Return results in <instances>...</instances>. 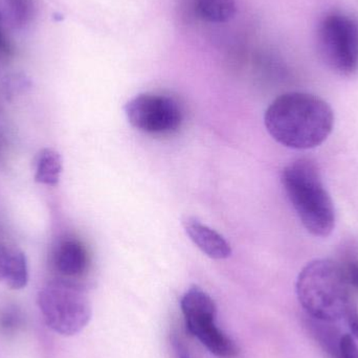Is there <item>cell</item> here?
<instances>
[{
  "instance_id": "1",
  "label": "cell",
  "mask_w": 358,
  "mask_h": 358,
  "mask_svg": "<svg viewBox=\"0 0 358 358\" xmlns=\"http://www.w3.org/2000/svg\"><path fill=\"white\" fill-rule=\"evenodd\" d=\"M265 127L273 140L287 148L308 150L323 144L334 130V110L319 96L287 92L267 108Z\"/></svg>"
},
{
  "instance_id": "2",
  "label": "cell",
  "mask_w": 358,
  "mask_h": 358,
  "mask_svg": "<svg viewBox=\"0 0 358 358\" xmlns=\"http://www.w3.org/2000/svg\"><path fill=\"white\" fill-rule=\"evenodd\" d=\"M296 296L304 310L323 323L345 317L355 303L342 266L329 259H315L299 273Z\"/></svg>"
},
{
  "instance_id": "3",
  "label": "cell",
  "mask_w": 358,
  "mask_h": 358,
  "mask_svg": "<svg viewBox=\"0 0 358 358\" xmlns=\"http://www.w3.org/2000/svg\"><path fill=\"white\" fill-rule=\"evenodd\" d=\"M282 185L306 231L315 237H328L336 227V208L317 166L306 159L288 164Z\"/></svg>"
},
{
  "instance_id": "4",
  "label": "cell",
  "mask_w": 358,
  "mask_h": 358,
  "mask_svg": "<svg viewBox=\"0 0 358 358\" xmlns=\"http://www.w3.org/2000/svg\"><path fill=\"white\" fill-rule=\"evenodd\" d=\"M37 303L46 325L61 336H76L92 319L90 298L83 286L75 282H50L40 290Z\"/></svg>"
},
{
  "instance_id": "5",
  "label": "cell",
  "mask_w": 358,
  "mask_h": 358,
  "mask_svg": "<svg viewBox=\"0 0 358 358\" xmlns=\"http://www.w3.org/2000/svg\"><path fill=\"white\" fill-rule=\"evenodd\" d=\"M185 326L212 355L218 358L239 357V347L217 326V307L206 292L192 286L180 301Z\"/></svg>"
},
{
  "instance_id": "6",
  "label": "cell",
  "mask_w": 358,
  "mask_h": 358,
  "mask_svg": "<svg viewBox=\"0 0 358 358\" xmlns=\"http://www.w3.org/2000/svg\"><path fill=\"white\" fill-rule=\"evenodd\" d=\"M317 48L326 64L343 76L358 69V20L351 15L332 12L317 27Z\"/></svg>"
},
{
  "instance_id": "7",
  "label": "cell",
  "mask_w": 358,
  "mask_h": 358,
  "mask_svg": "<svg viewBox=\"0 0 358 358\" xmlns=\"http://www.w3.org/2000/svg\"><path fill=\"white\" fill-rule=\"evenodd\" d=\"M125 113L134 128L157 136L173 134L182 122L178 103L163 94H138L126 104Z\"/></svg>"
},
{
  "instance_id": "8",
  "label": "cell",
  "mask_w": 358,
  "mask_h": 358,
  "mask_svg": "<svg viewBox=\"0 0 358 358\" xmlns=\"http://www.w3.org/2000/svg\"><path fill=\"white\" fill-rule=\"evenodd\" d=\"M182 225L189 239L206 256L215 260H224L231 257V245L220 234L208 225L194 217H185Z\"/></svg>"
},
{
  "instance_id": "9",
  "label": "cell",
  "mask_w": 358,
  "mask_h": 358,
  "mask_svg": "<svg viewBox=\"0 0 358 358\" xmlns=\"http://www.w3.org/2000/svg\"><path fill=\"white\" fill-rule=\"evenodd\" d=\"M88 254L85 246L76 239H67L59 245L55 256L57 271L66 281L82 277L88 268ZM77 283V282H75Z\"/></svg>"
},
{
  "instance_id": "10",
  "label": "cell",
  "mask_w": 358,
  "mask_h": 358,
  "mask_svg": "<svg viewBox=\"0 0 358 358\" xmlns=\"http://www.w3.org/2000/svg\"><path fill=\"white\" fill-rule=\"evenodd\" d=\"M29 282L25 255L15 246L0 244V283L10 289H22Z\"/></svg>"
},
{
  "instance_id": "11",
  "label": "cell",
  "mask_w": 358,
  "mask_h": 358,
  "mask_svg": "<svg viewBox=\"0 0 358 358\" xmlns=\"http://www.w3.org/2000/svg\"><path fill=\"white\" fill-rule=\"evenodd\" d=\"M35 181L46 185H57L62 173L63 164L60 153L52 148H44L35 159Z\"/></svg>"
},
{
  "instance_id": "12",
  "label": "cell",
  "mask_w": 358,
  "mask_h": 358,
  "mask_svg": "<svg viewBox=\"0 0 358 358\" xmlns=\"http://www.w3.org/2000/svg\"><path fill=\"white\" fill-rule=\"evenodd\" d=\"M198 15L208 22L222 23L236 14V0H196Z\"/></svg>"
},
{
  "instance_id": "13",
  "label": "cell",
  "mask_w": 358,
  "mask_h": 358,
  "mask_svg": "<svg viewBox=\"0 0 358 358\" xmlns=\"http://www.w3.org/2000/svg\"><path fill=\"white\" fill-rule=\"evenodd\" d=\"M338 358H358V345L350 334L341 336L336 351Z\"/></svg>"
},
{
  "instance_id": "14",
  "label": "cell",
  "mask_w": 358,
  "mask_h": 358,
  "mask_svg": "<svg viewBox=\"0 0 358 358\" xmlns=\"http://www.w3.org/2000/svg\"><path fill=\"white\" fill-rule=\"evenodd\" d=\"M342 269L350 287L358 289V259H351V260L347 261L343 265Z\"/></svg>"
},
{
  "instance_id": "15",
  "label": "cell",
  "mask_w": 358,
  "mask_h": 358,
  "mask_svg": "<svg viewBox=\"0 0 358 358\" xmlns=\"http://www.w3.org/2000/svg\"><path fill=\"white\" fill-rule=\"evenodd\" d=\"M15 17H17L19 21L25 20L29 15V0H8Z\"/></svg>"
},
{
  "instance_id": "16",
  "label": "cell",
  "mask_w": 358,
  "mask_h": 358,
  "mask_svg": "<svg viewBox=\"0 0 358 358\" xmlns=\"http://www.w3.org/2000/svg\"><path fill=\"white\" fill-rule=\"evenodd\" d=\"M345 319L347 320V323H348L349 328L352 332V336L358 340V310L355 302L349 307L348 311L345 315Z\"/></svg>"
},
{
  "instance_id": "17",
  "label": "cell",
  "mask_w": 358,
  "mask_h": 358,
  "mask_svg": "<svg viewBox=\"0 0 358 358\" xmlns=\"http://www.w3.org/2000/svg\"><path fill=\"white\" fill-rule=\"evenodd\" d=\"M0 320H1V322H0L1 327L6 330L14 329L15 326L18 325L19 323V317L17 313L16 315L13 313H3Z\"/></svg>"
},
{
  "instance_id": "18",
  "label": "cell",
  "mask_w": 358,
  "mask_h": 358,
  "mask_svg": "<svg viewBox=\"0 0 358 358\" xmlns=\"http://www.w3.org/2000/svg\"><path fill=\"white\" fill-rule=\"evenodd\" d=\"M176 350H178V358H191L189 357V353H187V349L181 346V345H179V343L178 346H176Z\"/></svg>"
},
{
  "instance_id": "19",
  "label": "cell",
  "mask_w": 358,
  "mask_h": 358,
  "mask_svg": "<svg viewBox=\"0 0 358 358\" xmlns=\"http://www.w3.org/2000/svg\"><path fill=\"white\" fill-rule=\"evenodd\" d=\"M6 48V41H4L3 36L1 31V23H0V50H3Z\"/></svg>"
}]
</instances>
